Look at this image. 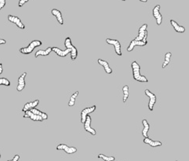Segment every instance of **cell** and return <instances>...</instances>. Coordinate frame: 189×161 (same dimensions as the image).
<instances>
[{"instance_id": "cell-7", "label": "cell", "mask_w": 189, "mask_h": 161, "mask_svg": "<svg viewBox=\"0 0 189 161\" xmlns=\"http://www.w3.org/2000/svg\"><path fill=\"white\" fill-rule=\"evenodd\" d=\"M96 105H93V106L89 107V108H86L82 110L81 112V123H84L86 121V116L89 115V114L92 113L96 110Z\"/></svg>"}, {"instance_id": "cell-28", "label": "cell", "mask_w": 189, "mask_h": 161, "mask_svg": "<svg viewBox=\"0 0 189 161\" xmlns=\"http://www.w3.org/2000/svg\"><path fill=\"white\" fill-rule=\"evenodd\" d=\"M3 85L6 87H10V82L6 78H0V86Z\"/></svg>"}, {"instance_id": "cell-25", "label": "cell", "mask_w": 189, "mask_h": 161, "mask_svg": "<svg viewBox=\"0 0 189 161\" xmlns=\"http://www.w3.org/2000/svg\"><path fill=\"white\" fill-rule=\"evenodd\" d=\"M78 95H79V91H76V92H75V93H74L72 96H71L70 100H69V101H68V106L72 107V106H73V105H75L76 99L78 97Z\"/></svg>"}, {"instance_id": "cell-17", "label": "cell", "mask_w": 189, "mask_h": 161, "mask_svg": "<svg viewBox=\"0 0 189 161\" xmlns=\"http://www.w3.org/2000/svg\"><path fill=\"white\" fill-rule=\"evenodd\" d=\"M97 62H98V64H100V65L104 67V71H105L107 74H112V69L110 68L109 64L108 63V61H104V60H102V59H98V60H97Z\"/></svg>"}, {"instance_id": "cell-5", "label": "cell", "mask_w": 189, "mask_h": 161, "mask_svg": "<svg viewBox=\"0 0 189 161\" xmlns=\"http://www.w3.org/2000/svg\"><path fill=\"white\" fill-rule=\"evenodd\" d=\"M144 94H145L147 95L148 98H149L148 108H149V110L151 111V112H152L154 109V105H155V102H156V100H157V98H156V95H155V94L151 93V91L147 89L144 91Z\"/></svg>"}, {"instance_id": "cell-8", "label": "cell", "mask_w": 189, "mask_h": 161, "mask_svg": "<svg viewBox=\"0 0 189 161\" xmlns=\"http://www.w3.org/2000/svg\"><path fill=\"white\" fill-rule=\"evenodd\" d=\"M159 10H160V5H156V6L154 7L153 11H152L154 17H155V20H156V24H157L158 25H160L161 24H162V22H163V16H162V14L160 13V11H159Z\"/></svg>"}, {"instance_id": "cell-23", "label": "cell", "mask_w": 189, "mask_h": 161, "mask_svg": "<svg viewBox=\"0 0 189 161\" xmlns=\"http://www.w3.org/2000/svg\"><path fill=\"white\" fill-rule=\"evenodd\" d=\"M30 111L32 112H33V113L36 114V115H38V116H40L43 119H48L47 114L45 113V112H41V111H39V110L37 109V108H32Z\"/></svg>"}, {"instance_id": "cell-33", "label": "cell", "mask_w": 189, "mask_h": 161, "mask_svg": "<svg viewBox=\"0 0 189 161\" xmlns=\"http://www.w3.org/2000/svg\"><path fill=\"white\" fill-rule=\"evenodd\" d=\"M2 72H3V68H2V64L0 63V75L2 74Z\"/></svg>"}, {"instance_id": "cell-30", "label": "cell", "mask_w": 189, "mask_h": 161, "mask_svg": "<svg viewBox=\"0 0 189 161\" xmlns=\"http://www.w3.org/2000/svg\"><path fill=\"white\" fill-rule=\"evenodd\" d=\"M6 6V0H0V10Z\"/></svg>"}, {"instance_id": "cell-21", "label": "cell", "mask_w": 189, "mask_h": 161, "mask_svg": "<svg viewBox=\"0 0 189 161\" xmlns=\"http://www.w3.org/2000/svg\"><path fill=\"white\" fill-rule=\"evenodd\" d=\"M142 124L144 126V128H143V131H142V135L144 137V138H147L148 135V131H149V129H150V125L148 122H147V119H144L142 120Z\"/></svg>"}, {"instance_id": "cell-3", "label": "cell", "mask_w": 189, "mask_h": 161, "mask_svg": "<svg viewBox=\"0 0 189 161\" xmlns=\"http://www.w3.org/2000/svg\"><path fill=\"white\" fill-rule=\"evenodd\" d=\"M64 46L67 49H72V52H71V59L72 61H75L77 58L78 56V50L75 46L72 45V40H71L70 37H67L64 40Z\"/></svg>"}, {"instance_id": "cell-29", "label": "cell", "mask_w": 189, "mask_h": 161, "mask_svg": "<svg viewBox=\"0 0 189 161\" xmlns=\"http://www.w3.org/2000/svg\"><path fill=\"white\" fill-rule=\"evenodd\" d=\"M29 0H20L19 2H18V6H19V7H22V6H24L26 2H29Z\"/></svg>"}, {"instance_id": "cell-6", "label": "cell", "mask_w": 189, "mask_h": 161, "mask_svg": "<svg viewBox=\"0 0 189 161\" xmlns=\"http://www.w3.org/2000/svg\"><path fill=\"white\" fill-rule=\"evenodd\" d=\"M106 43L108 44H110V45L114 46L116 54L119 55V56H122L123 55L121 50V44H120L119 40L112 39H106Z\"/></svg>"}, {"instance_id": "cell-11", "label": "cell", "mask_w": 189, "mask_h": 161, "mask_svg": "<svg viewBox=\"0 0 189 161\" xmlns=\"http://www.w3.org/2000/svg\"><path fill=\"white\" fill-rule=\"evenodd\" d=\"M57 150H64L68 154H73L77 152V149L76 147H69L64 144L58 145L57 146Z\"/></svg>"}, {"instance_id": "cell-34", "label": "cell", "mask_w": 189, "mask_h": 161, "mask_svg": "<svg viewBox=\"0 0 189 161\" xmlns=\"http://www.w3.org/2000/svg\"><path fill=\"white\" fill-rule=\"evenodd\" d=\"M140 2H147V0H140Z\"/></svg>"}, {"instance_id": "cell-31", "label": "cell", "mask_w": 189, "mask_h": 161, "mask_svg": "<svg viewBox=\"0 0 189 161\" xmlns=\"http://www.w3.org/2000/svg\"><path fill=\"white\" fill-rule=\"evenodd\" d=\"M20 159V156L19 155H15L13 159H10V160H7V161H19Z\"/></svg>"}, {"instance_id": "cell-35", "label": "cell", "mask_w": 189, "mask_h": 161, "mask_svg": "<svg viewBox=\"0 0 189 161\" xmlns=\"http://www.w3.org/2000/svg\"><path fill=\"white\" fill-rule=\"evenodd\" d=\"M0 158H1V154H0Z\"/></svg>"}, {"instance_id": "cell-15", "label": "cell", "mask_w": 189, "mask_h": 161, "mask_svg": "<svg viewBox=\"0 0 189 161\" xmlns=\"http://www.w3.org/2000/svg\"><path fill=\"white\" fill-rule=\"evenodd\" d=\"M52 51H53L54 53H57L59 57H66L68 53L72 52V49H66V50H61L59 49L58 47L54 46V47H52Z\"/></svg>"}, {"instance_id": "cell-26", "label": "cell", "mask_w": 189, "mask_h": 161, "mask_svg": "<svg viewBox=\"0 0 189 161\" xmlns=\"http://www.w3.org/2000/svg\"><path fill=\"white\" fill-rule=\"evenodd\" d=\"M123 101L125 103L129 98V87L128 86L125 85L123 87Z\"/></svg>"}, {"instance_id": "cell-4", "label": "cell", "mask_w": 189, "mask_h": 161, "mask_svg": "<svg viewBox=\"0 0 189 161\" xmlns=\"http://www.w3.org/2000/svg\"><path fill=\"white\" fill-rule=\"evenodd\" d=\"M147 25L144 24L140 27L138 30V36H137L134 39L138 40V41H144V43H147Z\"/></svg>"}, {"instance_id": "cell-9", "label": "cell", "mask_w": 189, "mask_h": 161, "mask_svg": "<svg viewBox=\"0 0 189 161\" xmlns=\"http://www.w3.org/2000/svg\"><path fill=\"white\" fill-rule=\"evenodd\" d=\"M8 18V21H10V22L13 23V24H15L20 29H25V25H24L22 23V21H21L18 17H16V16H13V15H8L7 17Z\"/></svg>"}, {"instance_id": "cell-12", "label": "cell", "mask_w": 189, "mask_h": 161, "mask_svg": "<svg viewBox=\"0 0 189 161\" xmlns=\"http://www.w3.org/2000/svg\"><path fill=\"white\" fill-rule=\"evenodd\" d=\"M27 76V72H24L20 76V77L18 78V84H17V91L21 92L23 90L25 89V77Z\"/></svg>"}, {"instance_id": "cell-18", "label": "cell", "mask_w": 189, "mask_h": 161, "mask_svg": "<svg viewBox=\"0 0 189 161\" xmlns=\"http://www.w3.org/2000/svg\"><path fill=\"white\" fill-rule=\"evenodd\" d=\"M144 143L149 145L151 147H159V146H163V143H162L160 141H153L151 140V139H149L148 137H147V138H144Z\"/></svg>"}, {"instance_id": "cell-2", "label": "cell", "mask_w": 189, "mask_h": 161, "mask_svg": "<svg viewBox=\"0 0 189 161\" xmlns=\"http://www.w3.org/2000/svg\"><path fill=\"white\" fill-rule=\"evenodd\" d=\"M42 43L40 41V40H33L32 42H31L29 43V45L27 46V47H23L21 48L19 50V52L22 54H25V55H28V54H30L31 53L33 52L34 49L37 46H42Z\"/></svg>"}, {"instance_id": "cell-14", "label": "cell", "mask_w": 189, "mask_h": 161, "mask_svg": "<svg viewBox=\"0 0 189 161\" xmlns=\"http://www.w3.org/2000/svg\"><path fill=\"white\" fill-rule=\"evenodd\" d=\"M147 43H144V41H138V40L133 39L132 40L129 45V46L127 47V51L131 52L133 50V48L136 46H144L147 45Z\"/></svg>"}, {"instance_id": "cell-13", "label": "cell", "mask_w": 189, "mask_h": 161, "mask_svg": "<svg viewBox=\"0 0 189 161\" xmlns=\"http://www.w3.org/2000/svg\"><path fill=\"white\" fill-rule=\"evenodd\" d=\"M24 118H30L33 121H39V122H42L44 120L42 117L40 116H38V115H36V114L33 113L29 110V111H26L25 112V115H24Z\"/></svg>"}, {"instance_id": "cell-1", "label": "cell", "mask_w": 189, "mask_h": 161, "mask_svg": "<svg viewBox=\"0 0 189 161\" xmlns=\"http://www.w3.org/2000/svg\"><path fill=\"white\" fill-rule=\"evenodd\" d=\"M131 67H132L133 70V77L135 80L138 82H142V83H147L148 80L144 76H142L140 74V67L137 61H133L131 64Z\"/></svg>"}, {"instance_id": "cell-37", "label": "cell", "mask_w": 189, "mask_h": 161, "mask_svg": "<svg viewBox=\"0 0 189 161\" xmlns=\"http://www.w3.org/2000/svg\"><path fill=\"white\" fill-rule=\"evenodd\" d=\"M176 161H177V160H176Z\"/></svg>"}, {"instance_id": "cell-19", "label": "cell", "mask_w": 189, "mask_h": 161, "mask_svg": "<svg viewBox=\"0 0 189 161\" xmlns=\"http://www.w3.org/2000/svg\"><path fill=\"white\" fill-rule=\"evenodd\" d=\"M51 13L54 17H56V18H57V21H58L60 25H64V20H63L62 17V13H61V12L60 10H57V9H53L51 10Z\"/></svg>"}, {"instance_id": "cell-22", "label": "cell", "mask_w": 189, "mask_h": 161, "mask_svg": "<svg viewBox=\"0 0 189 161\" xmlns=\"http://www.w3.org/2000/svg\"><path fill=\"white\" fill-rule=\"evenodd\" d=\"M52 52V47H48L46 50H39L38 51L36 52L35 54V57H38L39 56H48L49 53Z\"/></svg>"}, {"instance_id": "cell-10", "label": "cell", "mask_w": 189, "mask_h": 161, "mask_svg": "<svg viewBox=\"0 0 189 161\" xmlns=\"http://www.w3.org/2000/svg\"><path fill=\"white\" fill-rule=\"evenodd\" d=\"M83 124H84V129H85L86 131L90 133L92 135H96V130L91 127V117L89 116V115L86 116V121Z\"/></svg>"}, {"instance_id": "cell-32", "label": "cell", "mask_w": 189, "mask_h": 161, "mask_svg": "<svg viewBox=\"0 0 189 161\" xmlns=\"http://www.w3.org/2000/svg\"><path fill=\"white\" fill-rule=\"evenodd\" d=\"M6 43V41L5 39H0V45H4V44Z\"/></svg>"}, {"instance_id": "cell-27", "label": "cell", "mask_w": 189, "mask_h": 161, "mask_svg": "<svg viewBox=\"0 0 189 161\" xmlns=\"http://www.w3.org/2000/svg\"><path fill=\"white\" fill-rule=\"evenodd\" d=\"M98 158L102 159L104 161H114L116 159L114 156H107L104 155V154H99Z\"/></svg>"}, {"instance_id": "cell-36", "label": "cell", "mask_w": 189, "mask_h": 161, "mask_svg": "<svg viewBox=\"0 0 189 161\" xmlns=\"http://www.w3.org/2000/svg\"><path fill=\"white\" fill-rule=\"evenodd\" d=\"M122 1H126V0H122Z\"/></svg>"}, {"instance_id": "cell-24", "label": "cell", "mask_w": 189, "mask_h": 161, "mask_svg": "<svg viewBox=\"0 0 189 161\" xmlns=\"http://www.w3.org/2000/svg\"><path fill=\"white\" fill-rule=\"evenodd\" d=\"M171 56H172V53H170V52H167L166 54H165V60H164V62L163 63V68H165L166 67L170 64V58H171Z\"/></svg>"}, {"instance_id": "cell-20", "label": "cell", "mask_w": 189, "mask_h": 161, "mask_svg": "<svg viewBox=\"0 0 189 161\" xmlns=\"http://www.w3.org/2000/svg\"><path fill=\"white\" fill-rule=\"evenodd\" d=\"M170 24H171V25L174 29L175 32H178V33H184V32H185V28L181 26V25H178L174 20H170Z\"/></svg>"}, {"instance_id": "cell-16", "label": "cell", "mask_w": 189, "mask_h": 161, "mask_svg": "<svg viewBox=\"0 0 189 161\" xmlns=\"http://www.w3.org/2000/svg\"><path fill=\"white\" fill-rule=\"evenodd\" d=\"M39 100H35L34 101H31V102H28L24 105V108H22V112H26V111H29L31 110L32 108H36L37 105H39Z\"/></svg>"}]
</instances>
